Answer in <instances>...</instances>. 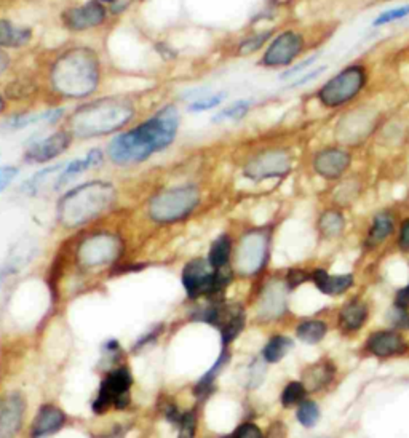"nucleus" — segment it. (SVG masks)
<instances>
[{"mask_svg":"<svg viewBox=\"0 0 409 438\" xmlns=\"http://www.w3.org/2000/svg\"><path fill=\"white\" fill-rule=\"evenodd\" d=\"M307 279H309V275H307L304 271H299V269H296V271H290V274H288L286 284L291 288H296L300 284H304Z\"/></svg>","mask_w":409,"mask_h":438,"instance_id":"79ce46f5","label":"nucleus"},{"mask_svg":"<svg viewBox=\"0 0 409 438\" xmlns=\"http://www.w3.org/2000/svg\"><path fill=\"white\" fill-rule=\"evenodd\" d=\"M398 245L403 251H409V218L403 221L401 226H400Z\"/></svg>","mask_w":409,"mask_h":438,"instance_id":"a19ab883","label":"nucleus"},{"mask_svg":"<svg viewBox=\"0 0 409 438\" xmlns=\"http://www.w3.org/2000/svg\"><path fill=\"white\" fill-rule=\"evenodd\" d=\"M366 317H368V308H366L363 303L353 301L342 309L341 325L348 329V331H355V329L363 327Z\"/></svg>","mask_w":409,"mask_h":438,"instance_id":"4be33fe9","label":"nucleus"},{"mask_svg":"<svg viewBox=\"0 0 409 438\" xmlns=\"http://www.w3.org/2000/svg\"><path fill=\"white\" fill-rule=\"evenodd\" d=\"M26 413V400L20 392H11L0 405V438H13L20 432Z\"/></svg>","mask_w":409,"mask_h":438,"instance_id":"1a4fd4ad","label":"nucleus"},{"mask_svg":"<svg viewBox=\"0 0 409 438\" xmlns=\"http://www.w3.org/2000/svg\"><path fill=\"white\" fill-rule=\"evenodd\" d=\"M224 438H228V437H224Z\"/></svg>","mask_w":409,"mask_h":438,"instance_id":"de8ad7c7","label":"nucleus"},{"mask_svg":"<svg viewBox=\"0 0 409 438\" xmlns=\"http://www.w3.org/2000/svg\"><path fill=\"white\" fill-rule=\"evenodd\" d=\"M305 48L307 39L303 32L296 29H285L274 35L269 42L261 58V66L269 69H288L298 63V59L304 55Z\"/></svg>","mask_w":409,"mask_h":438,"instance_id":"20e7f679","label":"nucleus"},{"mask_svg":"<svg viewBox=\"0 0 409 438\" xmlns=\"http://www.w3.org/2000/svg\"><path fill=\"white\" fill-rule=\"evenodd\" d=\"M305 392H307V389L304 387L303 382L288 384L283 394H281V403H283V406L286 408L300 405L305 399Z\"/></svg>","mask_w":409,"mask_h":438,"instance_id":"7c9ffc66","label":"nucleus"},{"mask_svg":"<svg viewBox=\"0 0 409 438\" xmlns=\"http://www.w3.org/2000/svg\"><path fill=\"white\" fill-rule=\"evenodd\" d=\"M179 125L176 107H165L154 118L140 127L114 138L109 144L111 159L118 165L138 164L150 154L161 151L173 142Z\"/></svg>","mask_w":409,"mask_h":438,"instance_id":"f257e3e1","label":"nucleus"},{"mask_svg":"<svg viewBox=\"0 0 409 438\" xmlns=\"http://www.w3.org/2000/svg\"><path fill=\"white\" fill-rule=\"evenodd\" d=\"M267 253V240L261 233H251L246 237L240 248L238 264L240 269L246 274H252L260 269Z\"/></svg>","mask_w":409,"mask_h":438,"instance_id":"9d476101","label":"nucleus"},{"mask_svg":"<svg viewBox=\"0 0 409 438\" xmlns=\"http://www.w3.org/2000/svg\"><path fill=\"white\" fill-rule=\"evenodd\" d=\"M0 109H2V101H0Z\"/></svg>","mask_w":409,"mask_h":438,"instance_id":"49530a36","label":"nucleus"},{"mask_svg":"<svg viewBox=\"0 0 409 438\" xmlns=\"http://www.w3.org/2000/svg\"><path fill=\"white\" fill-rule=\"evenodd\" d=\"M323 438H326V437H323Z\"/></svg>","mask_w":409,"mask_h":438,"instance_id":"09e8293b","label":"nucleus"},{"mask_svg":"<svg viewBox=\"0 0 409 438\" xmlns=\"http://www.w3.org/2000/svg\"><path fill=\"white\" fill-rule=\"evenodd\" d=\"M232 438H264L261 429L257 427L256 424L245 422L242 425H238L237 430L233 432Z\"/></svg>","mask_w":409,"mask_h":438,"instance_id":"4c0bfd02","label":"nucleus"},{"mask_svg":"<svg viewBox=\"0 0 409 438\" xmlns=\"http://www.w3.org/2000/svg\"><path fill=\"white\" fill-rule=\"evenodd\" d=\"M101 162H102V154H101L99 149H92V151L87 154L85 159L74 160V162H71L68 166H66V170L61 173V175H59V179H58V183H56V188L66 184L71 178H74L75 175H79V173L87 171L88 168L99 165Z\"/></svg>","mask_w":409,"mask_h":438,"instance_id":"6ab92c4d","label":"nucleus"},{"mask_svg":"<svg viewBox=\"0 0 409 438\" xmlns=\"http://www.w3.org/2000/svg\"><path fill=\"white\" fill-rule=\"evenodd\" d=\"M272 34H274L272 29H269V31L250 35V37L242 42V45H240V55H251V53L261 50L269 40H272L274 37Z\"/></svg>","mask_w":409,"mask_h":438,"instance_id":"2f4dec72","label":"nucleus"},{"mask_svg":"<svg viewBox=\"0 0 409 438\" xmlns=\"http://www.w3.org/2000/svg\"><path fill=\"white\" fill-rule=\"evenodd\" d=\"M389 320L396 328H409V314L406 309L395 308L389 312Z\"/></svg>","mask_w":409,"mask_h":438,"instance_id":"58836bf2","label":"nucleus"},{"mask_svg":"<svg viewBox=\"0 0 409 438\" xmlns=\"http://www.w3.org/2000/svg\"><path fill=\"white\" fill-rule=\"evenodd\" d=\"M338 183L339 185L334 192V200L336 203H339V205H348V203H352L363 189V184L360 181V178L346 176Z\"/></svg>","mask_w":409,"mask_h":438,"instance_id":"b1692460","label":"nucleus"},{"mask_svg":"<svg viewBox=\"0 0 409 438\" xmlns=\"http://www.w3.org/2000/svg\"><path fill=\"white\" fill-rule=\"evenodd\" d=\"M18 175V168L15 166H2L0 168V192L13 181Z\"/></svg>","mask_w":409,"mask_h":438,"instance_id":"ea45409f","label":"nucleus"},{"mask_svg":"<svg viewBox=\"0 0 409 438\" xmlns=\"http://www.w3.org/2000/svg\"><path fill=\"white\" fill-rule=\"evenodd\" d=\"M293 347V341L286 336H275L264 347V358L269 363H276L283 358Z\"/></svg>","mask_w":409,"mask_h":438,"instance_id":"a878e982","label":"nucleus"},{"mask_svg":"<svg viewBox=\"0 0 409 438\" xmlns=\"http://www.w3.org/2000/svg\"><path fill=\"white\" fill-rule=\"evenodd\" d=\"M395 305H396V308H401V309H406L408 308V305H409V285L406 288H403V290H400L398 293H396Z\"/></svg>","mask_w":409,"mask_h":438,"instance_id":"37998d69","label":"nucleus"},{"mask_svg":"<svg viewBox=\"0 0 409 438\" xmlns=\"http://www.w3.org/2000/svg\"><path fill=\"white\" fill-rule=\"evenodd\" d=\"M64 422H66V416L58 406H53V405L42 406L32 422L31 437L44 438V437L56 434L58 430H61Z\"/></svg>","mask_w":409,"mask_h":438,"instance_id":"f8f14e48","label":"nucleus"},{"mask_svg":"<svg viewBox=\"0 0 409 438\" xmlns=\"http://www.w3.org/2000/svg\"><path fill=\"white\" fill-rule=\"evenodd\" d=\"M408 16H409V4L398 5V7L387 8V10L381 11V13H379L374 20H372L371 26L372 28H382V26H387V24H390V23L405 20V18H408Z\"/></svg>","mask_w":409,"mask_h":438,"instance_id":"c756f323","label":"nucleus"},{"mask_svg":"<svg viewBox=\"0 0 409 438\" xmlns=\"http://www.w3.org/2000/svg\"><path fill=\"white\" fill-rule=\"evenodd\" d=\"M344 227H346V218L344 214L338 212V209L333 208L326 209V212H323L320 214V218H318V231H320L322 236L328 238L341 236Z\"/></svg>","mask_w":409,"mask_h":438,"instance_id":"412c9836","label":"nucleus"},{"mask_svg":"<svg viewBox=\"0 0 409 438\" xmlns=\"http://www.w3.org/2000/svg\"><path fill=\"white\" fill-rule=\"evenodd\" d=\"M298 419L304 427H314L318 419H320V411L314 401H303L298 410Z\"/></svg>","mask_w":409,"mask_h":438,"instance_id":"72a5a7b5","label":"nucleus"},{"mask_svg":"<svg viewBox=\"0 0 409 438\" xmlns=\"http://www.w3.org/2000/svg\"><path fill=\"white\" fill-rule=\"evenodd\" d=\"M393 227H395V219L393 216L390 214L389 212H381L377 213L374 216V219H372V224H371V229H370V233H368V240H366V245L368 247H377V245H381L384 240H386L390 233L393 232Z\"/></svg>","mask_w":409,"mask_h":438,"instance_id":"f3484780","label":"nucleus"},{"mask_svg":"<svg viewBox=\"0 0 409 438\" xmlns=\"http://www.w3.org/2000/svg\"><path fill=\"white\" fill-rule=\"evenodd\" d=\"M31 39L29 29H16L8 21H0V45L20 47Z\"/></svg>","mask_w":409,"mask_h":438,"instance_id":"393cba45","label":"nucleus"},{"mask_svg":"<svg viewBox=\"0 0 409 438\" xmlns=\"http://www.w3.org/2000/svg\"><path fill=\"white\" fill-rule=\"evenodd\" d=\"M368 83L370 71L366 64L355 61L344 66L322 83V87L315 92V99L326 111L344 109L363 95Z\"/></svg>","mask_w":409,"mask_h":438,"instance_id":"f03ea898","label":"nucleus"},{"mask_svg":"<svg viewBox=\"0 0 409 438\" xmlns=\"http://www.w3.org/2000/svg\"><path fill=\"white\" fill-rule=\"evenodd\" d=\"M368 349L377 357H390L406 349L405 341L393 331H377L370 336Z\"/></svg>","mask_w":409,"mask_h":438,"instance_id":"2eb2a0df","label":"nucleus"},{"mask_svg":"<svg viewBox=\"0 0 409 438\" xmlns=\"http://www.w3.org/2000/svg\"><path fill=\"white\" fill-rule=\"evenodd\" d=\"M131 384H133V377H131L130 371L126 368H118L116 371H112V373L101 382V386L112 395L114 400H116V397H118V395L130 392Z\"/></svg>","mask_w":409,"mask_h":438,"instance_id":"aec40b11","label":"nucleus"},{"mask_svg":"<svg viewBox=\"0 0 409 438\" xmlns=\"http://www.w3.org/2000/svg\"><path fill=\"white\" fill-rule=\"evenodd\" d=\"M111 202L107 188L85 185L69 194L59 207L61 221L66 226L75 227L98 216Z\"/></svg>","mask_w":409,"mask_h":438,"instance_id":"7ed1b4c3","label":"nucleus"},{"mask_svg":"<svg viewBox=\"0 0 409 438\" xmlns=\"http://www.w3.org/2000/svg\"><path fill=\"white\" fill-rule=\"evenodd\" d=\"M198 203V192L194 188H179L161 192L150 203L149 213L159 223H173L188 216Z\"/></svg>","mask_w":409,"mask_h":438,"instance_id":"39448f33","label":"nucleus"},{"mask_svg":"<svg viewBox=\"0 0 409 438\" xmlns=\"http://www.w3.org/2000/svg\"><path fill=\"white\" fill-rule=\"evenodd\" d=\"M252 106L251 99H240L236 101V103L231 104L228 107H226L224 111H221L219 114H216L213 117V122H224V120H240L243 118L246 114H248L250 107Z\"/></svg>","mask_w":409,"mask_h":438,"instance_id":"c85d7f7f","label":"nucleus"},{"mask_svg":"<svg viewBox=\"0 0 409 438\" xmlns=\"http://www.w3.org/2000/svg\"><path fill=\"white\" fill-rule=\"evenodd\" d=\"M101 2H114V0H101Z\"/></svg>","mask_w":409,"mask_h":438,"instance_id":"a18cd8bd","label":"nucleus"},{"mask_svg":"<svg viewBox=\"0 0 409 438\" xmlns=\"http://www.w3.org/2000/svg\"><path fill=\"white\" fill-rule=\"evenodd\" d=\"M118 248L120 247L116 240L111 237H94L83 245L80 250V256L85 264L98 266V264H104L114 260L118 255Z\"/></svg>","mask_w":409,"mask_h":438,"instance_id":"9b49d317","label":"nucleus"},{"mask_svg":"<svg viewBox=\"0 0 409 438\" xmlns=\"http://www.w3.org/2000/svg\"><path fill=\"white\" fill-rule=\"evenodd\" d=\"M16 271V269L13 266H5L4 269H0V286H2V284L5 281V279H8L11 274H13Z\"/></svg>","mask_w":409,"mask_h":438,"instance_id":"c03bdc74","label":"nucleus"},{"mask_svg":"<svg viewBox=\"0 0 409 438\" xmlns=\"http://www.w3.org/2000/svg\"><path fill=\"white\" fill-rule=\"evenodd\" d=\"M226 98V93H216V95H209V96H200L197 98L194 103L190 104L189 109L192 112H202V111H208L213 109V107L219 106L222 101Z\"/></svg>","mask_w":409,"mask_h":438,"instance_id":"f704fd0d","label":"nucleus"},{"mask_svg":"<svg viewBox=\"0 0 409 438\" xmlns=\"http://www.w3.org/2000/svg\"><path fill=\"white\" fill-rule=\"evenodd\" d=\"M314 280L318 290L324 293V295L331 296L341 295V293L347 291L353 284V277L350 274L333 275V277H331V275L326 271H323V269H317L314 272Z\"/></svg>","mask_w":409,"mask_h":438,"instance_id":"dca6fc26","label":"nucleus"},{"mask_svg":"<svg viewBox=\"0 0 409 438\" xmlns=\"http://www.w3.org/2000/svg\"><path fill=\"white\" fill-rule=\"evenodd\" d=\"M374 128H377L374 111L360 107V109L348 112L347 116L342 117L338 128H336V136H338L339 144H344V147L358 146L368 140Z\"/></svg>","mask_w":409,"mask_h":438,"instance_id":"6e6552de","label":"nucleus"},{"mask_svg":"<svg viewBox=\"0 0 409 438\" xmlns=\"http://www.w3.org/2000/svg\"><path fill=\"white\" fill-rule=\"evenodd\" d=\"M227 360H228V355H227L226 352H222V355L218 358V362L214 363V367L209 370L208 373L204 375L200 381L197 382L195 391H194L197 397H204V395H208L209 392L213 391V382L216 379V375L219 373V371L222 370V367H226Z\"/></svg>","mask_w":409,"mask_h":438,"instance_id":"cd10ccee","label":"nucleus"},{"mask_svg":"<svg viewBox=\"0 0 409 438\" xmlns=\"http://www.w3.org/2000/svg\"><path fill=\"white\" fill-rule=\"evenodd\" d=\"M334 377V367L329 363H317L304 371V387L307 391H320Z\"/></svg>","mask_w":409,"mask_h":438,"instance_id":"a211bd4d","label":"nucleus"},{"mask_svg":"<svg viewBox=\"0 0 409 438\" xmlns=\"http://www.w3.org/2000/svg\"><path fill=\"white\" fill-rule=\"evenodd\" d=\"M293 170V157L285 149H267L256 155L245 168L246 178L264 181L272 178H285Z\"/></svg>","mask_w":409,"mask_h":438,"instance_id":"0eeeda50","label":"nucleus"},{"mask_svg":"<svg viewBox=\"0 0 409 438\" xmlns=\"http://www.w3.org/2000/svg\"><path fill=\"white\" fill-rule=\"evenodd\" d=\"M328 69V66L326 64H322V66H318V68H315V69H309L307 72H304L303 75H299V77H296V79H294L291 83H290V90H294V88H299V87H304V85H307V83H310V82H314V80H317L318 77H320L324 71Z\"/></svg>","mask_w":409,"mask_h":438,"instance_id":"e433bc0d","label":"nucleus"},{"mask_svg":"<svg viewBox=\"0 0 409 438\" xmlns=\"http://www.w3.org/2000/svg\"><path fill=\"white\" fill-rule=\"evenodd\" d=\"M178 438H194L195 430H197V418L194 415V411L183 413L181 421L178 424Z\"/></svg>","mask_w":409,"mask_h":438,"instance_id":"c9c22d12","label":"nucleus"},{"mask_svg":"<svg viewBox=\"0 0 409 438\" xmlns=\"http://www.w3.org/2000/svg\"><path fill=\"white\" fill-rule=\"evenodd\" d=\"M231 251H232V242L228 236H221L213 242L212 248H209V255H208V264L212 266L214 271L218 269L227 267L228 257H231Z\"/></svg>","mask_w":409,"mask_h":438,"instance_id":"5701e85b","label":"nucleus"},{"mask_svg":"<svg viewBox=\"0 0 409 438\" xmlns=\"http://www.w3.org/2000/svg\"><path fill=\"white\" fill-rule=\"evenodd\" d=\"M71 142V138L68 133H55L48 136L44 141L34 142L28 151V159L32 162H48L55 159L56 155L63 154L68 149Z\"/></svg>","mask_w":409,"mask_h":438,"instance_id":"ddd939ff","label":"nucleus"},{"mask_svg":"<svg viewBox=\"0 0 409 438\" xmlns=\"http://www.w3.org/2000/svg\"><path fill=\"white\" fill-rule=\"evenodd\" d=\"M353 165V154L348 147L329 144L314 152L310 160L312 171L328 183H338L348 175Z\"/></svg>","mask_w":409,"mask_h":438,"instance_id":"423d86ee","label":"nucleus"},{"mask_svg":"<svg viewBox=\"0 0 409 438\" xmlns=\"http://www.w3.org/2000/svg\"><path fill=\"white\" fill-rule=\"evenodd\" d=\"M320 56H322V53H315V55L307 56L305 59H303V61L294 63L291 68H288V69H285L283 72H281L280 80H290V79H296V77L303 75L304 72L309 71L312 66H314L318 61V59H320Z\"/></svg>","mask_w":409,"mask_h":438,"instance_id":"473e14b6","label":"nucleus"},{"mask_svg":"<svg viewBox=\"0 0 409 438\" xmlns=\"http://www.w3.org/2000/svg\"><path fill=\"white\" fill-rule=\"evenodd\" d=\"M106 16L104 8L98 2H88L79 8H72L64 15V21L71 29H88L98 26Z\"/></svg>","mask_w":409,"mask_h":438,"instance_id":"4468645a","label":"nucleus"},{"mask_svg":"<svg viewBox=\"0 0 409 438\" xmlns=\"http://www.w3.org/2000/svg\"><path fill=\"white\" fill-rule=\"evenodd\" d=\"M326 334V325L320 320H309L300 323L298 328V338L307 344H317Z\"/></svg>","mask_w":409,"mask_h":438,"instance_id":"bb28decb","label":"nucleus"}]
</instances>
